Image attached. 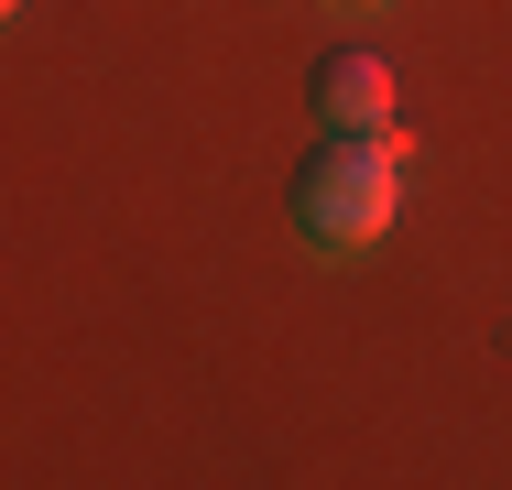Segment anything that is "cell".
I'll return each mask as SVG.
<instances>
[{
	"mask_svg": "<svg viewBox=\"0 0 512 490\" xmlns=\"http://www.w3.org/2000/svg\"><path fill=\"white\" fill-rule=\"evenodd\" d=\"M284 207H295V240H306V251L382 240L393 207H404V142H393V131H316L306 153H295Z\"/></svg>",
	"mask_w": 512,
	"mask_h": 490,
	"instance_id": "obj_1",
	"label": "cell"
},
{
	"mask_svg": "<svg viewBox=\"0 0 512 490\" xmlns=\"http://www.w3.org/2000/svg\"><path fill=\"white\" fill-rule=\"evenodd\" d=\"M306 109H316V131H393V66L371 44H338V55H316Z\"/></svg>",
	"mask_w": 512,
	"mask_h": 490,
	"instance_id": "obj_2",
	"label": "cell"
},
{
	"mask_svg": "<svg viewBox=\"0 0 512 490\" xmlns=\"http://www.w3.org/2000/svg\"><path fill=\"white\" fill-rule=\"evenodd\" d=\"M338 11H371V0H338Z\"/></svg>",
	"mask_w": 512,
	"mask_h": 490,
	"instance_id": "obj_3",
	"label": "cell"
}]
</instances>
